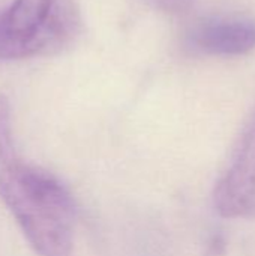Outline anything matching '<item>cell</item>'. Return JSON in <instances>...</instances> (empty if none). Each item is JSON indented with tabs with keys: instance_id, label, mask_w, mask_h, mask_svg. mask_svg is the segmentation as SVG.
I'll use <instances>...</instances> for the list:
<instances>
[{
	"instance_id": "3",
	"label": "cell",
	"mask_w": 255,
	"mask_h": 256,
	"mask_svg": "<svg viewBox=\"0 0 255 256\" xmlns=\"http://www.w3.org/2000/svg\"><path fill=\"white\" fill-rule=\"evenodd\" d=\"M213 201L222 218H255V114L234 148L228 170L216 184Z\"/></svg>"
},
{
	"instance_id": "1",
	"label": "cell",
	"mask_w": 255,
	"mask_h": 256,
	"mask_svg": "<svg viewBox=\"0 0 255 256\" xmlns=\"http://www.w3.org/2000/svg\"><path fill=\"white\" fill-rule=\"evenodd\" d=\"M0 198L39 256H71L74 201L48 171L24 164L15 152L11 106L0 93Z\"/></svg>"
},
{
	"instance_id": "2",
	"label": "cell",
	"mask_w": 255,
	"mask_h": 256,
	"mask_svg": "<svg viewBox=\"0 0 255 256\" xmlns=\"http://www.w3.org/2000/svg\"><path fill=\"white\" fill-rule=\"evenodd\" d=\"M80 30L75 0H14L0 12V60L56 54L69 46Z\"/></svg>"
},
{
	"instance_id": "5",
	"label": "cell",
	"mask_w": 255,
	"mask_h": 256,
	"mask_svg": "<svg viewBox=\"0 0 255 256\" xmlns=\"http://www.w3.org/2000/svg\"><path fill=\"white\" fill-rule=\"evenodd\" d=\"M158 6H161L162 9H167V10H174V12H179V10H183L186 9L192 0H153Z\"/></svg>"
},
{
	"instance_id": "4",
	"label": "cell",
	"mask_w": 255,
	"mask_h": 256,
	"mask_svg": "<svg viewBox=\"0 0 255 256\" xmlns=\"http://www.w3.org/2000/svg\"><path fill=\"white\" fill-rule=\"evenodd\" d=\"M191 45L210 56H243L255 50V20L210 18L189 33Z\"/></svg>"
}]
</instances>
